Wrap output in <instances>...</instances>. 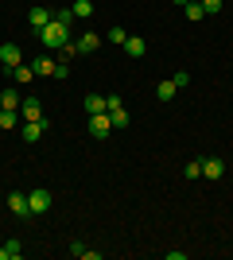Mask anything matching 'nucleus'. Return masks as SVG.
Masks as SVG:
<instances>
[{"label":"nucleus","mask_w":233,"mask_h":260,"mask_svg":"<svg viewBox=\"0 0 233 260\" xmlns=\"http://www.w3.org/2000/svg\"><path fill=\"white\" fill-rule=\"evenodd\" d=\"M35 35H39V43H43L47 51H58L62 43H70V27H66V23H58V20H51L47 27H39Z\"/></svg>","instance_id":"nucleus-1"},{"label":"nucleus","mask_w":233,"mask_h":260,"mask_svg":"<svg viewBox=\"0 0 233 260\" xmlns=\"http://www.w3.org/2000/svg\"><path fill=\"white\" fill-rule=\"evenodd\" d=\"M86 128H89V136H93V140H105V136L113 132L109 113H89V117H86Z\"/></svg>","instance_id":"nucleus-2"},{"label":"nucleus","mask_w":233,"mask_h":260,"mask_svg":"<svg viewBox=\"0 0 233 260\" xmlns=\"http://www.w3.org/2000/svg\"><path fill=\"white\" fill-rule=\"evenodd\" d=\"M27 206H31V217L47 214V210H51V190H47V186H35L31 194H27Z\"/></svg>","instance_id":"nucleus-3"},{"label":"nucleus","mask_w":233,"mask_h":260,"mask_svg":"<svg viewBox=\"0 0 233 260\" xmlns=\"http://www.w3.org/2000/svg\"><path fill=\"white\" fill-rule=\"evenodd\" d=\"M222 175H225V159H222V155H206V159H202V179L218 183Z\"/></svg>","instance_id":"nucleus-4"},{"label":"nucleus","mask_w":233,"mask_h":260,"mask_svg":"<svg viewBox=\"0 0 233 260\" xmlns=\"http://www.w3.org/2000/svg\"><path fill=\"white\" fill-rule=\"evenodd\" d=\"M55 20V12L51 8H43V4H35L31 12H27V27H31V31H39V27H47V23Z\"/></svg>","instance_id":"nucleus-5"},{"label":"nucleus","mask_w":233,"mask_h":260,"mask_svg":"<svg viewBox=\"0 0 233 260\" xmlns=\"http://www.w3.org/2000/svg\"><path fill=\"white\" fill-rule=\"evenodd\" d=\"M74 43H78V54H93V51H101L105 35H97V31H86V35H78Z\"/></svg>","instance_id":"nucleus-6"},{"label":"nucleus","mask_w":233,"mask_h":260,"mask_svg":"<svg viewBox=\"0 0 233 260\" xmlns=\"http://www.w3.org/2000/svg\"><path fill=\"white\" fill-rule=\"evenodd\" d=\"M8 210H12L16 217H20V221H23V217H31V206H27V194H23V190H12V194H8Z\"/></svg>","instance_id":"nucleus-7"},{"label":"nucleus","mask_w":233,"mask_h":260,"mask_svg":"<svg viewBox=\"0 0 233 260\" xmlns=\"http://www.w3.org/2000/svg\"><path fill=\"white\" fill-rule=\"evenodd\" d=\"M0 62H4V70H16V66L23 62V51L16 43H4L0 47Z\"/></svg>","instance_id":"nucleus-8"},{"label":"nucleus","mask_w":233,"mask_h":260,"mask_svg":"<svg viewBox=\"0 0 233 260\" xmlns=\"http://www.w3.org/2000/svg\"><path fill=\"white\" fill-rule=\"evenodd\" d=\"M55 58H51V51H47V54H39V58H35V62H31V70H35V78H55Z\"/></svg>","instance_id":"nucleus-9"},{"label":"nucleus","mask_w":233,"mask_h":260,"mask_svg":"<svg viewBox=\"0 0 233 260\" xmlns=\"http://www.w3.org/2000/svg\"><path fill=\"white\" fill-rule=\"evenodd\" d=\"M20 117H23V120H43V101H39V98H23Z\"/></svg>","instance_id":"nucleus-10"},{"label":"nucleus","mask_w":233,"mask_h":260,"mask_svg":"<svg viewBox=\"0 0 233 260\" xmlns=\"http://www.w3.org/2000/svg\"><path fill=\"white\" fill-rule=\"evenodd\" d=\"M47 124H51V120H23V144H35V140H39V136H43V128H47Z\"/></svg>","instance_id":"nucleus-11"},{"label":"nucleus","mask_w":233,"mask_h":260,"mask_svg":"<svg viewBox=\"0 0 233 260\" xmlns=\"http://www.w3.org/2000/svg\"><path fill=\"white\" fill-rule=\"evenodd\" d=\"M124 54H128V58H144V54H148V43L140 39V35H128V39H124Z\"/></svg>","instance_id":"nucleus-12"},{"label":"nucleus","mask_w":233,"mask_h":260,"mask_svg":"<svg viewBox=\"0 0 233 260\" xmlns=\"http://www.w3.org/2000/svg\"><path fill=\"white\" fill-rule=\"evenodd\" d=\"M70 256H74V260H101L105 252H101V249H86L82 241H74V245H70Z\"/></svg>","instance_id":"nucleus-13"},{"label":"nucleus","mask_w":233,"mask_h":260,"mask_svg":"<svg viewBox=\"0 0 233 260\" xmlns=\"http://www.w3.org/2000/svg\"><path fill=\"white\" fill-rule=\"evenodd\" d=\"M0 105H4V109H12V113H20L23 93H20V89H4V93H0Z\"/></svg>","instance_id":"nucleus-14"},{"label":"nucleus","mask_w":233,"mask_h":260,"mask_svg":"<svg viewBox=\"0 0 233 260\" xmlns=\"http://www.w3.org/2000/svg\"><path fill=\"white\" fill-rule=\"evenodd\" d=\"M109 120H113V128H128V124H132V117H128V109H124V105H113Z\"/></svg>","instance_id":"nucleus-15"},{"label":"nucleus","mask_w":233,"mask_h":260,"mask_svg":"<svg viewBox=\"0 0 233 260\" xmlns=\"http://www.w3.org/2000/svg\"><path fill=\"white\" fill-rule=\"evenodd\" d=\"M20 256H23V245H20V241H16V237L0 245V260H20Z\"/></svg>","instance_id":"nucleus-16"},{"label":"nucleus","mask_w":233,"mask_h":260,"mask_svg":"<svg viewBox=\"0 0 233 260\" xmlns=\"http://www.w3.org/2000/svg\"><path fill=\"white\" fill-rule=\"evenodd\" d=\"M89 113H109V105H105L101 93H86V117H89Z\"/></svg>","instance_id":"nucleus-17"},{"label":"nucleus","mask_w":233,"mask_h":260,"mask_svg":"<svg viewBox=\"0 0 233 260\" xmlns=\"http://www.w3.org/2000/svg\"><path fill=\"white\" fill-rule=\"evenodd\" d=\"M8 74L16 78V86H27V82H31V78H35V70H31V66H23V62H20V66H16V70H8Z\"/></svg>","instance_id":"nucleus-18"},{"label":"nucleus","mask_w":233,"mask_h":260,"mask_svg":"<svg viewBox=\"0 0 233 260\" xmlns=\"http://www.w3.org/2000/svg\"><path fill=\"white\" fill-rule=\"evenodd\" d=\"M175 93H179V86H175V82H171V78L155 86V98H159V101H171V98H175Z\"/></svg>","instance_id":"nucleus-19"},{"label":"nucleus","mask_w":233,"mask_h":260,"mask_svg":"<svg viewBox=\"0 0 233 260\" xmlns=\"http://www.w3.org/2000/svg\"><path fill=\"white\" fill-rule=\"evenodd\" d=\"M124 39H128L124 27H109V31H105V43H113V47H124Z\"/></svg>","instance_id":"nucleus-20"},{"label":"nucleus","mask_w":233,"mask_h":260,"mask_svg":"<svg viewBox=\"0 0 233 260\" xmlns=\"http://www.w3.org/2000/svg\"><path fill=\"white\" fill-rule=\"evenodd\" d=\"M70 12H74V20H89V16H93V4H89V0H78Z\"/></svg>","instance_id":"nucleus-21"},{"label":"nucleus","mask_w":233,"mask_h":260,"mask_svg":"<svg viewBox=\"0 0 233 260\" xmlns=\"http://www.w3.org/2000/svg\"><path fill=\"white\" fill-rule=\"evenodd\" d=\"M183 12H187V20H190V23H198L202 16H206V12H202V4H198V0H190V4H187V8H183Z\"/></svg>","instance_id":"nucleus-22"},{"label":"nucleus","mask_w":233,"mask_h":260,"mask_svg":"<svg viewBox=\"0 0 233 260\" xmlns=\"http://www.w3.org/2000/svg\"><path fill=\"white\" fill-rule=\"evenodd\" d=\"M74 54H78V43L70 39V43H62V47H58V62H70Z\"/></svg>","instance_id":"nucleus-23"},{"label":"nucleus","mask_w":233,"mask_h":260,"mask_svg":"<svg viewBox=\"0 0 233 260\" xmlns=\"http://www.w3.org/2000/svg\"><path fill=\"white\" fill-rule=\"evenodd\" d=\"M202 4V12H206V16H218V12L225 8V0H198Z\"/></svg>","instance_id":"nucleus-24"},{"label":"nucleus","mask_w":233,"mask_h":260,"mask_svg":"<svg viewBox=\"0 0 233 260\" xmlns=\"http://www.w3.org/2000/svg\"><path fill=\"white\" fill-rule=\"evenodd\" d=\"M183 175H187V179H202V159H190L187 167H183Z\"/></svg>","instance_id":"nucleus-25"},{"label":"nucleus","mask_w":233,"mask_h":260,"mask_svg":"<svg viewBox=\"0 0 233 260\" xmlns=\"http://www.w3.org/2000/svg\"><path fill=\"white\" fill-rule=\"evenodd\" d=\"M16 120H20V113L4 109V113H0V128H16Z\"/></svg>","instance_id":"nucleus-26"},{"label":"nucleus","mask_w":233,"mask_h":260,"mask_svg":"<svg viewBox=\"0 0 233 260\" xmlns=\"http://www.w3.org/2000/svg\"><path fill=\"white\" fill-rule=\"evenodd\" d=\"M55 20H58V23H66V27H70V23H74V12H70V8H58V12H55Z\"/></svg>","instance_id":"nucleus-27"},{"label":"nucleus","mask_w":233,"mask_h":260,"mask_svg":"<svg viewBox=\"0 0 233 260\" xmlns=\"http://www.w3.org/2000/svg\"><path fill=\"white\" fill-rule=\"evenodd\" d=\"M171 82H175V86H179V89H183V86H190V74H187V70H179V74H175V78H171Z\"/></svg>","instance_id":"nucleus-28"},{"label":"nucleus","mask_w":233,"mask_h":260,"mask_svg":"<svg viewBox=\"0 0 233 260\" xmlns=\"http://www.w3.org/2000/svg\"><path fill=\"white\" fill-rule=\"evenodd\" d=\"M171 4H175V8H187V4H190V0H171Z\"/></svg>","instance_id":"nucleus-29"},{"label":"nucleus","mask_w":233,"mask_h":260,"mask_svg":"<svg viewBox=\"0 0 233 260\" xmlns=\"http://www.w3.org/2000/svg\"><path fill=\"white\" fill-rule=\"evenodd\" d=\"M0 113H4V105H0Z\"/></svg>","instance_id":"nucleus-30"}]
</instances>
